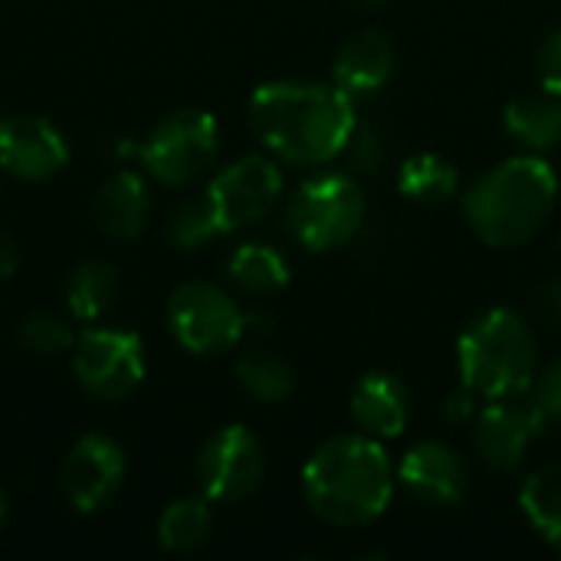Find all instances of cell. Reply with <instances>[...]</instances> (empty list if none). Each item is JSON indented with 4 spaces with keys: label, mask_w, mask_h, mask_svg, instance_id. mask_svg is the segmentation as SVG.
<instances>
[{
    "label": "cell",
    "mask_w": 561,
    "mask_h": 561,
    "mask_svg": "<svg viewBox=\"0 0 561 561\" xmlns=\"http://www.w3.org/2000/svg\"><path fill=\"white\" fill-rule=\"evenodd\" d=\"M247 118L273 158L302 168L335 161L358 125L355 99L335 82L312 79H276L260 85Z\"/></svg>",
    "instance_id": "6da1fadb"
},
{
    "label": "cell",
    "mask_w": 561,
    "mask_h": 561,
    "mask_svg": "<svg viewBox=\"0 0 561 561\" xmlns=\"http://www.w3.org/2000/svg\"><path fill=\"white\" fill-rule=\"evenodd\" d=\"M398 486L394 463L381 440L368 434H339L312 450L302 467V496L309 510L335 529H362L385 516Z\"/></svg>",
    "instance_id": "7a4b0ae2"
},
{
    "label": "cell",
    "mask_w": 561,
    "mask_h": 561,
    "mask_svg": "<svg viewBox=\"0 0 561 561\" xmlns=\"http://www.w3.org/2000/svg\"><path fill=\"white\" fill-rule=\"evenodd\" d=\"M559 204V174L542 154H513L463 191V220L496 250L529 243Z\"/></svg>",
    "instance_id": "3957f363"
},
{
    "label": "cell",
    "mask_w": 561,
    "mask_h": 561,
    "mask_svg": "<svg viewBox=\"0 0 561 561\" xmlns=\"http://www.w3.org/2000/svg\"><path fill=\"white\" fill-rule=\"evenodd\" d=\"M460 385L477 398H510L526 394L536 385L539 339L533 322L516 309L480 312L457 339Z\"/></svg>",
    "instance_id": "277c9868"
},
{
    "label": "cell",
    "mask_w": 561,
    "mask_h": 561,
    "mask_svg": "<svg viewBox=\"0 0 561 561\" xmlns=\"http://www.w3.org/2000/svg\"><path fill=\"white\" fill-rule=\"evenodd\" d=\"M368 217V201L352 171L306 178L286 201V227L312 253L348 247Z\"/></svg>",
    "instance_id": "5b68a950"
},
{
    "label": "cell",
    "mask_w": 561,
    "mask_h": 561,
    "mask_svg": "<svg viewBox=\"0 0 561 561\" xmlns=\"http://www.w3.org/2000/svg\"><path fill=\"white\" fill-rule=\"evenodd\" d=\"M220 151V125L204 108H181L164 115L138 148V161L145 171L168 184L187 187L204 178Z\"/></svg>",
    "instance_id": "8992f818"
},
{
    "label": "cell",
    "mask_w": 561,
    "mask_h": 561,
    "mask_svg": "<svg viewBox=\"0 0 561 561\" xmlns=\"http://www.w3.org/2000/svg\"><path fill=\"white\" fill-rule=\"evenodd\" d=\"M168 325L194 355L230 352L247 335V312L214 283H181L168 299Z\"/></svg>",
    "instance_id": "52a82bcc"
},
{
    "label": "cell",
    "mask_w": 561,
    "mask_h": 561,
    "mask_svg": "<svg viewBox=\"0 0 561 561\" xmlns=\"http://www.w3.org/2000/svg\"><path fill=\"white\" fill-rule=\"evenodd\" d=\"M72 371L92 398L122 401L145 378V345L135 332L85 329L72 345Z\"/></svg>",
    "instance_id": "ba28073f"
},
{
    "label": "cell",
    "mask_w": 561,
    "mask_h": 561,
    "mask_svg": "<svg viewBox=\"0 0 561 561\" xmlns=\"http://www.w3.org/2000/svg\"><path fill=\"white\" fill-rule=\"evenodd\" d=\"M283 171L266 154H243L220 168L207 184V197L227 233L263 224L283 201Z\"/></svg>",
    "instance_id": "9c48e42d"
},
{
    "label": "cell",
    "mask_w": 561,
    "mask_h": 561,
    "mask_svg": "<svg viewBox=\"0 0 561 561\" xmlns=\"http://www.w3.org/2000/svg\"><path fill=\"white\" fill-rule=\"evenodd\" d=\"M263 477V444L243 424L214 431L197 454V483L210 503H243L260 490Z\"/></svg>",
    "instance_id": "30bf717a"
},
{
    "label": "cell",
    "mask_w": 561,
    "mask_h": 561,
    "mask_svg": "<svg viewBox=\"0 0 561 561\" xmlns=\"http://www.w3.org/2000/svg\"><path fill=\"white\" fill-rule=\"evenodd\" d=\"M546 427L549 421L539 411L536 398H493L473 417V447L490 470L513 473L523 467L529 447L546 434Z\"/></svg>",
    "instance_id": "8fae6325"
},
{
    "label": "cell",
    "mask_w": 561,
    "mask_h": 561,
    "mask_svg": "<svg viewBox=\"0 0 561 561\" xmlns=\"http://www.w3.org/2000/svg\"><path fill=\"white\" fill-rule=\"evenodd\" d=\"M125 480V454L122 447L105 434H85L76 440V447L66 454L59 470L62 496L79 513L102 510Z\"/></svg>",
    "instance_id": "7c38bea8"
},
{
    "label": "cell",
    "mask_w": 561,
    "mask_h": 561,
    "mask_svg": "<svg viewBox=\"0 0 561 561\" xmlns=\"http://www.w3.org/2000/svg\"><path fill=\"white\" fill-rule=\"evenodd\" d=\"M398 483L408 496L427 510H450L467 496L470 470L467 460L444 440H417L404 450L394 467Z\"/></svg>",
    "instance_id": "4fadbf2b"
},
{
    "label": "cell",
    "mask_w": 561,
    "mask_h": 561,
    "mask_svg": "<svg viewBox=\"0 0 561 561\" xmlns=\"http://www.w3.org/2000/svg\"><path fill=\"white\" fill-rule=\"evenodd\" d=\"M69 164L62 131L39 115L0 118V168L20 181H49Z\"/></svg>",
    "instance_id": "5bb4252c"
},
{
    "label": "cell",
    "mask_w": 561,
    "mask_h": 561,
    "mask_svg": "<svg viewBox=\"0 0 561 561\" xmlns=\"http://www.w3.org/2000/svg\"><path fill=\"white\" fill-rule=\"evenodd\" d=\"M348 414L358 434L375 440L401 437L411 421V391L391 371H368L348 394Z\"/></svg>",
    "instance_id": "9a60e30c"
},
{
    "label": "cell",
    "mask_w": 561,
    "mask_h": 561,
    "mask_svg": "<svg viewBox=\"0 0 561 561\" xmlns=\"http://www.w3.org/2000/svg\"><path fill=\"white\" fill-rule=\"evenodd\" d=\"M394 43L381 30H362L342 43L332 62V82L352 99L375 95L394 76Z\"/></svg>",
    "instance_id": "2e32d148"
},
{
    "label": "cell",
    "mask_w": 561,
    "mask_h": 561,
    "mask_svg": "<svg viewBox=\"0 0 561 561\" xmlns=\"http://www.w3.org/2000/svg\"><path fill=\"white\" fill-rule=\"evenodd\" d=\"M151 217V194L141 174L115 171L95 197V224L112 240H131L145 230Z\"/></svg>",
    "instance_id": "e0dca14e"
},
{
    "label": "cell",
    "mask_w": 561,
    "mask_h": 561,
    "mask_svg": "<svg viewBox=\"0 0 561 561\" xmlns=\"http://www.w3.org/2000/svg\"><path fill=\"white\" fill-rule=\"evenodd\" d=\"M506 135L526 154H546L561 145V99L552 92L519 95L503 112Z\"/></svg>",
    "instance_id": "ac0fdd59"
},
{
    "label": "cell",
    "mask_w": 561,
    "mask_h": 561,
    "mask_svg": "<svg viewBox=\"0 0 561 561\" xmlns=\"http://www.w3.org/2000/svg\"><path fill=\"white\" fill-rule=\"evenodd\" d=\"M118 293V270L105 260H85L66 279V309L79 322H95L115 306Z\"/></svg>",
    "instance_id": "d6986e66"
},
{
    "label": "cell",
    "mask_w": 561,
    "mask_h": 561,
    "mask_svg": "<svg viewBox=\"0 0 561 561\" xmlns=\"http://www.w3.org/2000/svg\"><path fill=\"white\" fill-rule=\"evenodd\" d=\"M398 191L414 204H447L460 194V171L434 151H417L398 168Z\"/></svg>",
    "instance_id": "ffe728a7"
},
{
    "label": "cell",
    "mask_w": 561,
    "mask_h": 561,
    "mask_svg": "<svg viewBox=\"0 0 561 561\" xmlns=\"http://www.w3.org/2000/svg\"><path fill=\"white\" fill-rule=\"evenodd\" d=\"M227 276L240 293L273 296L289 286V263L270 243H240L227 260Z\"/></svg>",
    "instance_id": "44dd1931"
},
{
    "label": "cell",
    "mask_w": 561,
    "mask_h": 561,
    "mask_svg": "<svg viewBox=\"0 0 561 561\" xmlns=\"http://www.w3.org/2000/svg\"><path fill=\"white\" fill-rule=\"evenodd\" d=\"M237 381L250 398H256L263 404H279V401L293 398V391H296L293 365L266 345H256L237 358Z\"/></svg>",
    "instance_id": "7402d4cb"
},
{
    "label": "cell",
    "mask_w": 561,
    "mask_h": 561,
    "mask_svg": "<svg viewBox=\"0 0 561 561\" xmlns=\"http://www.w3.org/2000/svg\"><path fill=\"white\" fill-rule=\"evenodd\" d=\"M519 506L529 526L561 552V463H546L526 477L519 490Z\"/></svg>",
    "instance_id": "603a6c76"
},
{
    "label": "cell",
    "mask_w": 561,
    "mask_h": 561,
    "mask_svg": "<svg viewBox=\"0 0 561 561\" xmlns=\"http://www.w3.org/2000/svg\"><path fill=\"white\" fill-rule=\"evenodd\" d=\"M214 533V513L207 496H181L164 506L158 519V542L168 552H197Z\"/></svg>",
    "instance_id": "cb8c5ba5"
},
{
    "label": "cell",
    "mask_w": 561,
    "mask_h": 561,
    "mask_svg": "<svg viewBox=\"0 0 561 561\" xmlns=\"http://www.w3.org/2000/svg\"><path fill=\"white\" fill-rule=\"evenodd\" d=\"M227 230H224V224H220V217H217L207 194L194 197V201H184L168 220V237L181 250H197V247H204V243H210V240H217Z\"/></svg>",
    "instance_id": "d4e9b609"
},
{
    "label": "cell",
    "mask_w": 561,
    "mask_h": 561,
    "mask_svg": "<svg viewBox=\"0 0 561 561\" xmlns=\"http://www.w3.org/2000/svg\"><path fill=\"white\" fill-rule=\"evenodd\" d=\"M20 342L36 358H59V355L72 352L76 335L66 319H59L53 312H33L20 322Z\"/></svg>",
    "instance_id": "484cf974"
},
{
    "label": "cell",
    "mask_w": 561,
    "mask_h": 561,
    "mask_svg": "<svg viewBox=\"0 0 561 561\" xmlns=\"http://www.w3.org/2000/svg\"><path fill=\"white\" fill-rule=\"evenodd\" d=\"M339 158H345V164H348V171L355 178L378 174L388 164V158H391V141H388V135H385L381 125L358 122L355 131L348 135V141H345V148H342Z\"/></svg>",
    "instance_id": "4316f807"
},
{
    "label": "cell",
    "mask_w": 561,
    "mask_h": 561,
    "mask_svg": "<svg viewBox=\"0 0 561 561\" xmlns=\"http://www.w3.org/2000/svg\"><path fill=\"white\" fill-rule=\"evenodd\" d=\"M536 79L542 92L561 99V26H556L536 49Z\"/></svg>",
    "instance_id": "83f0119b"
},
{
    "label": "cell",
    "mask_w": 561,
    "mask_h": 561,
    "mask_svg": "<svg viewBox=\"0 0 561 561\" xmlns=\"http://www.w3.org/2000/svg\"><path fill=\"white\" fill-rule=\"evenodd\" d=\"M536 404L549 424H561V358H556L542 375H536Z\"/></svg>",
    "instance_id": "f1b7e54d"
},
{
    "label": "cell",
    "mask_w": 561,
    "mask_h": 561,
    "mask_svg": "<svg viewBox=\"0 0 561 561\" xmlns=\"http://www.w3.org/2000/svg\"><path fill=\"white\" fill-rule=\"evenodd\" d=\"M533 316H536L546 329L561 332V276L559 279L542 283V286L533 293Z\"/></svg>",
    "instance_id": "f546056e"
},
{
    "label": "cell",
    "mask_w": 561,
    "mask_h": 561,
    "mask_svg": "<svg viewBox=\"0 0 561 561\" xmlns=\"http://www.w3.org/2000/svg\"><path fill=\"white\" fill-rule=\"evenodd\" d=\"M477 401H480V398H477L470 388H460V394H450V398L444 401V421H447V424H467V421H473L477 411H480Z\"/></svg>",
    "instance_id": "4dcf8cb0"
},
{
    "label": "cell",
    "mask_w": 561,
    "mask_h": 561,
    "mask_svg": "<svg viewBox=\"0 0 561 561\" xmlns=\"http://www.w3.org/2000/svg\"><path fill=\"white\" fill-rule=\"evenodd\" d=\"M20 266V250L10 233H0V279H10Z\"/></svg>",
    "instance_id": "1f68e13d"
},
{
    "label": "cell",
    "mask_w": 561,
    "mask_h": 561,
    "mask_svg": "<svg viewBox=\"0 0 561 561\" xmlns=\"http://www.w3.org/2000/svg\"><path fill=\"white\" fill-rule=\"evenodd\" d=\"M3 523H7V500H3V493H0V529H3Z\"/></svg>",
    "instance_id": "d6a6232c"
},
{
    "label": "cell",
    "mask_w": 561,
    "mask_h": 561,
    "mask_svg": "<svg viewBox=\"0 0 561 561\" xmlns=\"http://www.w3.org/2000/svg\"><path fill=\"white\" fill-rule=\"evenodd\" d=\"M352 3H365V7H371V3H385V0H352Z\"/></svg>",
    "instance_id": "836d02e7"
}]
</instances>
